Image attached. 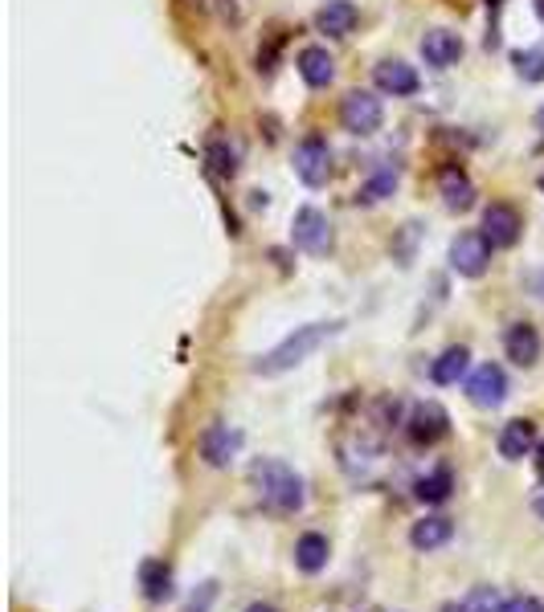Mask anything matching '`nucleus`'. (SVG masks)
Listing matches in <instances>:
<instances>
[{
  "label": "nucleus",
  "instance_id": "f257e3e1",
  "mask_svg": "<svg viewBox=\"0 0 544 612\" xmlns=\"http://www.w3.org/2000/svg\"><path fill=\"white\" fill-rule=\"evenodd\" d=\"M250 486L259 490L262 506L274 510V515H295L307 503V490H303V478L295 469L279 462V457H259L250 466Z\"/></svg>",
  "mask_w": 544,
  "mask_h": 612
},
{
  "label": "nucleus",
  "instance_id": "c756f323",
  "mask_svg": "<svg viewBox=\"0 0 544 612\" xmlns=\"http://www.w3.org/2000/svg\"><path fill=\"white\" fill-rule=\"evenodd\" d=\"M536 474H541V478H544V441H541V445H536Z\"/></svg>",
  "mask_w": 544,
  "mask_h": 612
},
{
  "label": "nucleus",
  "instance_id": "2eb2a0df",
  "mask_svg": "<svg viewBox=\"0 0 544 612\" xmlns=\"http://www.w3.org/2000/svg\"><path fill=\"white\" fill-rule=\"evenodd\" d=\"M300 78L312 86V91H324V86H332V78H336V57L327 54L324 45H307V50H300Z\"/></svg>",
  "mask_w": 544,
  "mask_h": 612
},
{
  "label": "nucleus",
  "instance_id": "ddd939ff",
  "mask_svg": "<svg viewBox=\"0 0 544 612\" xmlns=\"http://www.w3.org/2000/svg\"><path fill=\"white\" fill-rule=\"evenodd\" d=\"M495 445H500V457H504V462H520V457L536 453L541 441H536V425L520 416V421H508V425L500 429V441H495Z\"/></svg>",
  "mask_w": 544,
  "mask_h": 612
},
{
  "label": "nucleus",
  "instance_id": "9d476101",
  "mask_svg": "<svg viewBox=\"0 0 544 612\" xmlns=\"http://www.w3.org/2000/svg\"><path fill=\"white\" fill-rule=\"evenodd\" d=\"M520 213L512 204H488L483 209V238L495 245V250H512L520 241Z\"/></svg>",
  "mask_w": 544,
  "mask_h": 612
},
{
  "label": "nucleus",
  "instance_id": "0eeeda50",
  "mask_svg": "<svg viewBox=\"0 0 544 612\" xmlns=\"http://www.w3.org/2000/svg\"><path fill=\"white\" fill-rule=\"evenodd\" d=\"M467 397L475 409H500L508 400V376L500 363H479L475 372L467 376Z\"/></svg>",
  "mask_w": 544,
  "mask_h": 612
},
{
  "label": "nucleus",
  "instance_id": "a878e982",
  "mask_svg": "<svg viewBox=\"0 0 544 612\" xmlns=\"http://www.w3.org/2000/svg\"><path fill=\"white\" fill-rule=\"evenodd\" d=\"M516 70H520V78L524 82H544V54L541 50H520Z\"/></svg>",
  "mask_w": 544,
  "mask_h": 612
},
{
  "label": "nucleus",
  "instance_id": "f8f14e48",
  "mask_svg": "<svg viewBox=\"0 0 544 612\" xmlns=\"http://www.w3.org/2000/svg\"><path fill=\"white\" fill-rule=\"evenodd\" d=\"M422 57H426V66H435V70L454 66V62L463 57V38L450 33V29H430L422 38Z\"/></svg>",
  "mask_w": 544,
  "mask_h": 612
},
{
  "label": "nucleus",
  "instance_id": "bb28decb",
  "mask_svg": "<svg viewBox=\"0 0 544 612\" xmlns=\"http://www.w3.org/2000/svg\"><path fill=\"white\" fill-rule=\"evenodd\" d=\"M213 600H218V584H213V580H205V584L192 592L189 604H185L180 612H209V604H213Z\"/></svg>",
  "mask_w": 544,
  "mask_h": 612
},
{
  "label": "nucleus",
  "instance_id": "5701e85b",
  "mask_svg": "<svg viewBox=\"0 0 544 612\" xmlns=\"http://www.w3.org/2000/svg\"><path fill=\"white\" fill-rule=\"evenodd\" d=\"M450 612H504V592L491 588V584H479V588H471V592H467Z\"/></svg>",
  "mask_w": 544,
  "mask_h": 612
},
{
  "label": "nucleus",
  "instance_id": "4468645a",
  "mask_svg": "<svg viewBox=\"0 0 544 612\" xmlns=\"http://www.w3.org/2000/svg\"><path fill=\"white\" fill-rule=\"evenodd\" d=\"M373 82H377V91L381 94H394V98H409V94L418 91V70L406 66V62H381V66L373 70Z\"/></svg>",
  "mask_w": 544,
  "mask_h": 612
},
{
  "label": "nucleus",
  "instance_id": "f03ea898",
  "mask_svg": "<svg viewBox=\"0 0 544 612\" xmlns=\"http://www.w3.org/2000/svg\"><path fill=\"white\" fill-rule=\"evenodd\" d=\"M332 335H341V323H307V327H295V331L286 335L283 344L271 347L259 363H254V372L259 376H283L291 368H300L307 356H315L320 347L332 339Z\"/></svg>",
  "mask_w": 544,
  "mask_h": 612
},
{
  "label": "nucleus",
  "instance_id": "4be33fe9",
  "mask_svg": "<svg viewBox=\"0 0 544 612\" xmlns=\"http://www.w3.org/2000/svg\"><path fill=\"white\" fill-rule=\"evenodd\" d=\"M450 494H454V474H450V466H438L414 482V498L426 506H442Z\"/></svg>",
  "mask_w": 544,
  "mask_h": 612
},
{
  "label": "nucleus",
  "instance_id": "cd10ccee",
  "mask_svg": "<svg viewBox=\"0 0 544 612\" xmlns=\"http://www.w3.org/2000/svg\"><path fill=\"white\" fill-rule=\"evenodd\" d=\"M504 612H544V604L536 597H512L504 600Z\"/></svg>",
  "mask_w": 544,
  "mask_h": 612
},
{
  "label": "nucleus",
  "instance_id": "6e6552de",
  "mask_svg": "<svg viewBox=\"0 0 544 612\" xmlns=\"http://www.w3.org/2000/svg\"><path fill=\"white\" fill-rule=\"evenodd\" d=\"M295 176H300L307 188L327 184V176H332V147H327L320 135L303 139V144L295 147Z\"/></svg>",
  "mask_w": 544,
  "mask_h": 612
},
{
  "label": "nucleus",
  "instance_id": "7c9ffc66",
  "mask_svg": "<svg viewBox=\"0 0 544 612\" xmlns=\"http://www.w3.org/2000/svg\"><path fill=\"white\" fill-rule=\"evenodd\" d=\"M245 612H279V609H274V604H250Z\"/></svg>",
  "mask_w": 544,
  "mask_h": 612
},
{
  "label": "nucleus",
  "instance_id": "20e7f679",
  "mask_svg": "<svg viewBox=\"0 0 544 612\" xmlns=\"http://www.w3.org/2000/svg\"><path fill=\"white\" fill-rule=\"evenodd\" d=\"M491 250L495 245L483 233H459V238L450 241V270L459 278H479L491 266Z\"/></svg>",
  "mask_w": 544,
  "mask_h": 612
},
{
  "label": "nucleus",
  "instance_id": "a211bd4d",
  "mask_svg": "<svg viewBox=\"0 0 544 612\" xmlns=\"http://www.w3.org/2000/svg\"><path fill=\"white\" fill-rule=\"evenodd\" d=\"M438 192H442L450 213H467V209L475 204V184H471V176H467L463 168H442V176H438Z\"/></svg>",
  "mask_w": 544,
  "mask_h": 612
},
{
  "label": "nucleus",
  "instance_id": "72a5a7b5",
  "mask_svg": "<svg viewBox=\"0 0 544 612\" xmlns=\"http://www.w3.org/2000/svg\"><path fill=\"white\" fill-rule=\"evenodd\" d=\"M541 192H544V176H541Z\"/></svg>",
  "mask_w": 544,
  "mask_h": 612
},
{
  "label": "nucleus",
  "instance_id": "412c9836",
  "mask_svg": "<svg viewBox=\"0 0 544 612\" xmlns=\"http://www.w3.org/2000/svg\"><path fill=\"white\" fill-rule=\"evenodd\" d=\"M467 372H471V351H467V347H447V351L430 363V380L442 388L459 384Z\"/></svg>",
  "mask_w": 544,
  "mask_h": 612
},
{
  "label": "nucleus",
  "instance_id": "6ab92c4d",
  "mask_svg": "<svg viewBox=\"0 0 544 612\" xmlns=\"http://www.w3.org/2000/svg\"><path fill=\"white\" fill-rule=\"evenodd\" d=\"M327 556H332V547H327V535H320V531L300 535V544H295V568H300L303 576H320V572H324Z\"/></svg>",
  "mask_w": 544,
  "mask_h": 612
},
{
  "label": "nucleus",
  "instance_id": "9b49d317",
  "mask_svg": "<svg viewBox=\"0 0 544 612\" xmlns=\"http://www.w3.org/2000/svg\"><path fill=\"white\" fill-rule=\"evenodd\" d=\"M504 351H508V360L520 363V368H532V363L541 360V331L532 327V323H512L504 335Z\"/></svg>",
  "mask_w": 544,
  "mask_h": 612
},
{
  "label": "nucleus",
  "instance_id": "dca6fc26",
  "mask_svg": "<svg viewBox=\"0 0 544 612\" xmlns=\"http://www.w3.org/2000/svg\"><path fill=\"white\" fill-rule=\"evenodd\" d=\"M360 21V9H356L353 0H327L324 9L315 13V29L327 33V38H348Z\"/></svg>",
  "mask_w": 544,
  "mask_h": 612
},
{
  "label": "nucleus",
  "instance_id": "7ed1b4c3",
  "mask_svg": "<svg viewBox=\"0 0 544 612\" xmlns=\"http://www.w3.org/2000/svg\"><path fill=\"white\" fill-rule=\"evenodd\" d=\"M341 123H344V131L348 135L381 131V123H385L381 98H377L373 91H348L344 94V103H341Z\"/></svg>",
  "mask_w": 544,
  "mask_h": 612
},
{
  "label": "nucleus",
  "instance_id": "2f4dec72",
  "mask_svg": "<svg viewBox=\"0 0 544 612\" xmlns=\"http://www.w3.org/2000/svg\"><path fill=\"white\" fill-rule=\"evenodd\" d=\"M536 127H541V131H544V107L536 110Z\"/></svg>",
  "mask_w": 544,
  "mask_h": 612
},
{
  "label": "nucleus",
  "instance_id": "1a4fd4ad",
  "mask_svg": "<svg viewBox=\"0 0 544 612\" xmlns=\"http://www.w3.org/2000/svg\"><path fill=\"white\" fill-rule=\"evenodd\" d=\"M242 433L230 425H221V421H213V425L201 433V457H205V466H213V469H226L238 457V450H242Z\"/></svg>",
  "mask_w": 544,
  "mask_h": 612
},
{
  "label": "nucleus",
  "instance_id": "423d86ee",
  "mask_svg": "<svg viewBox=\"0 0 544 612\" xmlns=\"http://www.w3.org/2000/svg\"><path fill=\"white\" fill-rule=\"evenodd\" d=\"M291 238H295V245H300L303 253H312V257H324L327 250H332V221H327L320 209H300L295 213V221H291Z\"/></svg>",
  "mask_w": 544,
  "mask_h": 612
},
{
  "label": "nucleus",
  "instance_id": "f3484780",
  "mask_svg": "<svg viewBox=\"0 0 544 612\" xmlns=\"http://www.w3.org/2000/svg\"><path fill=\"white\" fill-rule=\"evenodd\" d=\"M454 539V523L447 515H426L422 523H414L409 527V547L414 551H438V547H447Z\"/></svg>",
  "mask_w": 544,
  "mask_h": 612
},
{
  "label": "nucleus",
  "instance_id": "c85d7f7f",
  "mask_svg": "<svg viewBox=\"0 0 544 612\" xmlns=\"http://www.w3.org/2000/svg\"><path fill=\"white\" fill-rule=\"evenodd\" d=\"M532 510H536V515L544 519V490H536V498H532Z\"/></svg>",
  "mask_w": 544,
  "mask_h": 612
},
{
  "label": "nucleus",
  "instance_id": "473e14b6",
  "mask_svg": "<svg viewBox=\"0 0 544 612\" xmlns=\"http://www.w3.org/2000/svg\"><path fill=\"white\" fill-rule=\"evenodd\" d=\"M536 13H541V17H544V0H536Z\"/></svg>",
  "mask_w": 544,
  "mask_h": 612
},
{
  "label": "nucleus",
  "instance_id": "393cba45",
  "mask_svg": "<svg viewBox=\"0 0 544 612\" xmlns=\"http://www.w3.org/2000/svg\"><path fill=\"white\" fill-rule=\"evenodd\" d=\"M397 188V168H381V172L373 176V180H368L365 188H360V204H377V200H385L389 197V192H394Z\"/></svg>",
  "mask_w": 544,
  "mask_h": 612
},
{
  "label": "nucleus",
  "instance_id": "b1692460",
  "mask_svg": "<svg viewBox=\"0 0 544 612\" xmlns=\"http://www.w3.org/2000/svg\"><path fill=\"white\" fill-rule=\"evenodd\" d=\"M205 163H209V172L221 176V180H230V176L238 172V156L230 151L226 139H209V144H205Z\"/></svg>",
  "mask_w": 544,
  "mask_h": 612
},
{
  "label": "nucleus",
  "instance_id": "aec40b11",
  "mask_svg": "<svg viewBox=\"0 0 544 612\" xmlns=\"http://www.w3.org/2000/svg\"><path fill=\"white\" fill-rule=\"evenodd\" d=\"M139 588H144V600L164 604V600L172 597V568L164 559H144L139 563Z\"/></svg>",
  "mask_w": 544,
  "mask_h": 612
},
{
  "label": "nucleus",
  "instance_id": "39448f33",
  "mask_svg": "<svg viewBox=\"0 0 544 612\" xmlns=\"http://www.w3.org/2000/svg\"><path fill=\"white\" fill-rule=\"evenodd\" d=\"M406 433L414 445H438V441L450 433V413L438 404V400H422V404H414V413L406 421Z\"/></svg>",
  "mask_w": 544,
  "mask_h": 612
}]
</instances>
